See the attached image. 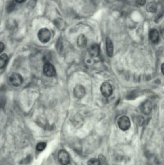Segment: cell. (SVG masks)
<instances>
[{"label":"cell","instance_id":"obj_1","mask_svg":"<svg viewBox=\"0 0 164 165\" xmlns=\"http://www.w3.org/2000/svg\"><path fill=\"white\" fill-rule=\"evenodd\" d=\"M38 38L42 43H47L50 41L51 37L50 31L47 28H42L39 31Z\"/></svg>","mask_w":164,"mask_h":165},{"label":"cell","instance_id":"obj_2","mask_svg":"<svg viewBox=\"0 0 164 165\" xmlns=\"http://www.w3.org/2000/svg\"><path fill=\"white\" fill-rule=\"evenodd\" d=\"M117 124L120 130L126 131L129 130L130 127V121L129 118L126 115H123L119 118Z\"/></svg>","mask_w":164,"mask_h":165},{"label":"cell","instance_id":"obj_3","mask_svg":"<svg viewBox=\"0 0 164 165\" xmlns=\"http://www.w3.org/2000/svg\"><path fill=\"white\" fill-rule=\"evenodd\" d=\"M58 160L61 165H68L70 161L69 154L64 150H61L59 152Z\"/></svg>","mask_w":164,"mask_h":165},{"label":"cell","instance_id":"obj_4","mask_svg":"<svg viewBox=\"0 0 164 165\" xmlns=\"http://www.w3.org/2000/svg\"><path fill=\"white\" fill-rule=\"evenodd\" d=\"M100 90L102 94L105 97H109L113 93V88L110 84L108 82H103L101 86Z\"/></svg>","mask_w":164,"mask_h":165},{"label":"cell","instance_id":"obj_5","mask_svg":"<svg viewBox=\"0 0 164 165\" xmlns=\"http://www.w3.org/2000/svg\"><path fill=\"white\" fill-rule=\"evenodd\" d=\"M9 81L13 86L18 87L22 84L23 79L21 75L18 74H13L9 78Z\"/></svg>","mask_w":164,"mask_h":165},{"label":"cell","instance_id":"obj_6","mask_svg":"<svg viewBox=\"0 0 164 165\" xmlns=\"http://www.w3.org/2000/svg\"><path fill=\"white\" fill-rule=\"evenodd\" d=\"M43 72L47 76L53 77L56 75V71L54 66L49 62H46L43 67Z\"/></svg>","mask_w":164,"mask_h":165},{"label":"cell","instance_id":"obj_7","mask_svg":"<svg viewBox=\"0 0 164 165\" xmlns=\"http://www.w3.org/2000/svg\"><path fill=\"white\" fill-rule=\"evenodd\" d=\"M86 94V90L83 86L81 85L77 86L74 90V94L75 97L81 99L84 97Z\"/></svg>","mask_w":164,"mask_h":165},{"label":"cell","instance_id":"obj_8","mask_svg":"<svg viewBox=\"0 0 164 165\" xmlns=\"http://www.w3.org/2000/svg\"><path fill=\"white\" fill-rule=\"evenodd\" d=\"M141 111L146 115H149L152 111V104L151 102L147 100L141 106Z\"/></svg>","mask_w":164,"mask_h":165},{"label":"cell","instance_id":"obj_9","mask_svg":"<svg viewBox=\"0 0 164 165\" xmlns=\"http://www.w3.org/2000/svg\"><path fill=\"white\" fill-rule=\"evenodd\" d=\"M89 52L91 56L94 57H98L100 53V46L97 44H92L89 47Z\"/></svg>","mask_w":164,"mask_h":165},{"label":"cell","instance_id":"obj_10","mask_svg":"<svg viewBox=\"0 0 164 165\" xmlns=\"http://www.w3.org/2000/svg\"><path fill=\"white\" fill-rule=\"evenodd\" d=\"M106 48L107 55L109 57L111 58L113 56L114 47L111 40L109 38L106 39Z\"/></svg>","mask_w":164,"mask_h":165},{"label":"cell","instance_id":"obj_11","mask_svg":"<svg viewBox=\"0 0 164 165\" xmlns=\"http://www.w3.org/2000/svg\"><path fill=\"white\" fill-rule=\"evenodd\" d=\"M149 37L152 43L156 44L159 40V34L156 29H152L149 33Z\"/></svg>","mask_w":164,"mask_h":165},{"label":"cell","instance_id":"obj_12","mask_svg":"<svg viewBox=\"0 0 164 165\" xmlns=\"http://www.w3.org/2000/svg\"><path fill=\"white\" fill-rule=\"evenodd\" d=\"M87 39L84 35L81 34L77 39V46L81 48H83L86 46Z\"/></svg>","mask_w":164,"mask_h":165},{"label":"cell","instance_id":"obj_13","mask_svg":"<svg viewBox=\"0 0 164 165\" xmlns=\"http://www.w3.org/2000/svg\"><path fill=\"white\" fill-rule=\"evenodd\" d=\"M8 59V58L6 54H3L0 56V69L5 68L7 63Z\"/></svg>","mask_w":164,"mask_h":165},{"label":"cell","instance_id":"obj_14","mask_svg":"<svg viewBox=\"0 0 164 165\" xmlns=\"http://www.w3.org/2000/svg\"><path fill=\"white\" fill-rule=\"evenodd\" d=\"M146 10L150 13H155L157 10V5L154 2H150L147 5Z\"/></svg>","mask_w":164,"mask_h":165},{"label":"cell","instance_id":"obj_15","mask_svg":"<svg viewBox=\"0 0 164 165\" xmlns=\"http://www.w3.org/2000/svg\"><path fill=\"white\" fill-rule=\"evenodd\" d=\"M16 3L14 1H11L8 2L6 5V10L8 13H10L15 9Z\"/></svg>","mask_w":164,"mask_h":165},{"label":"cell","instance_id":"obj_16","mask_svg":"<svg viewBox=\"0 0 164 165\" xmlns=\"http://www.w3.org/2000/svg\"><path fill=\"white\" fill-rule=\"evenodd\" d=\"M46 147V143L44 142H40L36 145V149L38 151L41 152L44 150Z\"/></svg>","mask_w":164,"mask_h":165},{"label":"cell","instance_id":"obj_17","mask_svg":"<svg viewBox=\"0 0 164 165\" xmlns=\"http://www.w3.org/2000/svg\"><path fill=\"white\" fill-rule=\"evenodd\" d=\"M88 165H101L100 160L96 158H92L88 161Z\"/></svg>","mask_w":164,"mask_h":165},{"label":"cell","instance_id":"obj_18","mask_svg":"<svg viewBox=\"0 0 164 165\" xmlns=\"http://www.w3.org/2000/svg\"><path fill=\"white\" fill-rule=\"evenodd\" d=\"M31 160V156L29 155L26 156L25 159H23V160L21 161V164H27L30 162Z\"/></svg>","mask_w":164,"mask_h":165},{"label":"cell","instance_id":"obj_19","mask_svg":"<svg viewBox=\"0 0 164 165\" xmlns=\"http://www.w3.org/2000/svg\"><path fill=\"white\" fill-rule=\"evenodd\" d=\"M137 122L140 125H142L144 123V118L142 116H139L137 118Z\"/></svg>","mask_w":164,"mask_h":165},{"label":"cell","instance_id":"obj_20","mask_svg":"<svg viewBox=\"0 0 164 165\" xmlns=\"http://www.w3.org/2000/svg\"><path fill=\"white\" fill-rule=\"evenodd\" d=\"M136 2L140 6H144L146 3V0H137Z\"/></svg>","mask_w":164,"mask_h":165},{"label":"cell","instance_id":"obj_21","mask_svg":"<svg viewBox=\"0 0 164 165\" xmlns=\"http://www.w3.org/2000/svg\"><path fill=\"white\" fill-rule=\"evenodd\" d=\"M5 49V45L3 43H0V54L2 53Z\"/></svg>","mask_w":164,"mask_h":165},{"label":"cell","instance_id":"obj_22","mask_svg":"<svg viewBox=\"0 0 164 165\" xmlns=\"http://www.w3.org/2000/svg\"><path fill=\"white\" fill-rule=\"evenodd\" d=\"M26 0H16V1L18 3H23L24 2H25Z\"/></svg>","mask_w":164,"mask_h":165},{"label":"cell","instance_id":"obj_23","mask_svg":"<svg viewBox=\"0 0 164 165\" xmlns=\"http://www.w3.org/2000/svg\"><path fill=\"white\" fill-rule=\"evenodd\" d=\"M164 64H163L162 65V66H161V71H162V72L163 74H164Z\"/></svg>","mask_w":164,"mask_h":165}]
</instances>
